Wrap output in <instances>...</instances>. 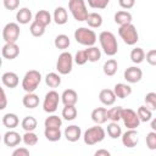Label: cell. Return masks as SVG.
Here are the masks:
<instances>
[{"label": "cell", "instance_id": "cell-33", "mask_svg": "<svg viewBox=\"0 0 156 156\" xmlns=\"http://www.w3.org/2000/svg\"><path fill=\"white\" fill-rule=\"evenodd\" d=\"M44 135L49 141H58L61 139V130L60 128H45L44 129Z\"/></svg>", "mask_w": 156, "mask_h": 156}, {"label": "cell", "instance_id": "cell-1", "mask_svg": "<svg viewBox=\"0 0 156 156\" xmlns=\"http://www.w3.org/2000/svg\"><path fill=\"white\" fill-rule=\"evenodd\" d=\"M99 41L101 45V49L107 56H115L118 51V44L115 34L108 30H104L99 34Z\"/></svg>", "mask_w": 156, "mask_h": 156}, {"label": "cell", "instance_id": "cell-16", "mask_svg": "<svg viewBox=\"0 0 156 156\" xmlns=\"http://www.w3.org/2000/svg\"><path fill=\"white\" fill-rule=\"evenodd\" d=\"M80 136H82V129H80V127H78L76 124L68 126L65 129V138L71 143L78 141L80 139Z\"/></svg>", "mask_w": 156, "mask_h": 156}, {"label": "cell", "instance_id": "cell-32", "mask_svg": "<svg viewBox=\"0 0 156 156\" xmlns=\"http://www.w3.org/2000/svg\"><path fill=\"white\" fill-rule=\"evenodd\" d=\"M45 83L49 88H57L61 85V77L60 73H55V72H50L46 74L45 77Z\"/></svg>", "mask_w": 156, "mask_h": 156}, {"label": "cell", "instance_id": "cell-2", "mask_svg": "<svg viewBox=\"0 0 156 156\" xmlns=\"http://www.w3.org/2000/svg\"><path fill=\"white\" fill-rule=\"evenodd\" d=\"M105 135H106L105 129L102 127H100V124H96V126H93V127L88 128L84 132L83 140H84V143L87 145L91 146V145H95V144L101 143L105 139Z\"/></svg>", "mask_w": 156, "mask_h": 156}, {"label": "cell", "instance_id": "cell-23", "mask_svg": "<svg viewBox=\"0 0 156 156\" xmlns=\"http://www.w3.org/2000/svg\"><path fill=\"white\" fill-rule=\"evenodd\" d=\"M32 11L28 7H22L16 13V20L20 24H27L32 21Z\"/></svg>", "mask_w": 156, "mask_h": 156}, {"label": "cell", "instance_id": "cell-40", "mask_svg": "<svg viewBox=\"0 0 156 156\" xmlns=\"http://www.w3.org/2000/svg\"><path fill=\"white\" fill-rule=\"evenodd\" d=\"M45 28H46L45 26L40 24L37 21H33L32 24H30V27H29V32H30V34L33 37H41L45 33Z\"/></svg>", "mask_w": 156, "mask_h": 156}, {"label": "cell", "instance_id": "cell-49", "mask_svg": "<svg viewBox=\"0 0 156 156\" xmlns=\"http://www.w3.org/2000/svg\"><path fill=\"white\" fill-rule=\"evenodd\" d=\"M30 152L27 147H18L12 152V156H29Z\"/></svg>", "mask_w": 156, "mask_h": 156}, {"label": "cell", "instance_id": "cell-50", "mask_svg": "<svg viewBox=\"0 0 156 156\" xmlns=\"http://www.w3.org/2000/svg\"><path fill=\"white\" fill-rule=\"evenodd\" d=\"M6 102H7V100H6L5 90H4V89H1V105H0V110H4V108L6 107Z\"/></svg>", "mask_w": 156, "mask_h": 156}, {"label": "cell", "instance_id": "cell-48", "mask_svg": "<svg viewBox=\"0 0 156 156\" xmlns=\"http://www.w3.org/2000/svg\"><path fill=\"white\" fill-rule=\"evenodd\" d=\"M118 4L122 9L124 10H129L135 5V0H118Z\"/></svg>", "mask_w": 156, "mask_h": 156}, {"label": "cell", "instance_id": "cell-39", "mask_svg": "<svg viewBox=\"0 0 156 156\" xmlns=\"http://www.w3.org/2000/svg\"><path fill=\"white\" fill-rule=\"evenodd\" d=\"M44 126H45V128H61V126H62V119H61L58 116L51 115V116H49V117L45 118Z\"/></svg>", "mask_w": 156, "mask_h": 156}, {"label": "cell", "instance_id": "cell-12", "mask_svg": "<svg viewBox=\"0 0 156 156\" xmlns=\"http://www.w3.org/2000/svg\"><path fill=\"white\" fill-rule=\"evenodd\" d=\"M124 79L128 83H138L140 82V79L143 78V71L141 68L136 67V66H130L124 71Z\"/></svg>", "mask_w": 156, "mask_h": 156}, {"label": "cell", "instance_id": "cell-18", "mask_svg": "<svg viewBox=\"0 0 156 156\" xmlns=\"http://www.w3.org/2000/svg\"><path fill=\"white\" fill-rule=\"evenodd\" d=\"M1 82L6 88L13 89V88H16L18 85L20 79H18V76L15 72H5L1 76Z\"/></svg>", "mask_w": 156, "mask_h": 156}, {"label": "cell", "instance_id": "cell-22", "mask_svg": "<svg viewBox=\"0 0 156 156\" xmlns=\"http://www.w3.org/2000/svg\"><path fill=\"white\" fill-rule=\"evenodd\" d=\"M113 91L118 99H126L132 94V88L128 84L124 83H117L113 87Z\"/></svg>", "mask_w": 156, "mask_h": 156}, {"label": "cell", "instance_id": "cell-13", "mask_svg": "<svg viewBox=\"0 0 156 156\" xmlns=\"http://www.w3.org/2000/svg\"><path fill=\"white\" fill-rule=\"evenodd\" d=\"M1 55L6 60H13L20 55V48L16 43H5L1 49Z\"/></svg>", "mask_w": 156, "mask_h": 156}, {"label": "cell", "instance_id": "cell-35", "mask_svg": "<svg viewBox=\"0 0 156 156\" xmlns=\"http://www.w3.org/2000/svg\"><path fill=\"white\" fill-rule=\"evenodd\" d=\"M77 115H78V112H77L76 105H66L62 108V117L66 121H73V119H76Z\"/></svg>", "mask_w": 156, "mask_h": 156}, {"label": "cell", "instance_id": "cell-3", "mask_svg": "<svg viewBox=\"0 0 156 156\" xmlns=\"http://www.w3.org/2000/svg\"><path fill=\"white\" fill-rule=\"evenodd\" d=\"M41 82V74L37 69L28 71L22 79V88L26 93H34Z\"/></svg>", "mask_w": 156, "mask_h": 156}, {"label": "cell", "instance_id": "cell-45", "mask_svg": "<svg viewBox=\"0 0 156 156\" xmlns=\"http://www.w3.org/2000/svg\"><path fill=\"white\" fill-rule=\"evenodd\" d=\"M74 62H76L77 65H79V66H82V65H84V63L88 62V57H87L85 50H78V51L76 52Z\"/></svg>", "mask_w": 156, "mask_h": 156}, {"label": "cell", "instance_id": "cell-34", "mask_svg": "<svg viewBox=\"0 0 156 156\" xmlns=\"http://www.w3.org/2000/svg\"><path fill=\"white\" fill-rule=\"evenodd\" d=\"M85 52H87V57H88V61L89 62H96L101 58V51L100 49H98L96 46H88L85 49Z\"/></svg>", "mask_w": 156, "mask_h": 156}, {"label": "cell", "instance_id": "cell-15", "mask_svg": "<svg viewBox=\"0 0 156 156\" xmlns=\"http://www.w3.org/2000/svg\"><path fill=\"white\" fill-rule=\"evenodd\" d=\"M116 99H117V96H116L115 91L111 90V89H102V90L99 93V100H100L101 104L105 105V106H111V105H113V104L116 102Z\"/></svg>", "mask_w": 156, "mask_h": 156}, {"label": "cell", "instance_id": "cell-42", "mask_svg": "<svg viewBox=\"0 0 156 156\" xmlns=\"http://www.w3.org/2000/svg\"><path fill=\"white\" fill-rule=\"evenodd\" d=\"M144 101H145V105L152 111H156V93H154V91H150V93H147L146 95H145V99H144Z\"/></svg>", "mask_w": 156, "mask_h": 156}, {"label": "cell", "instance_id": "cell-31", "mask_svg": "<svg viewBox=\"0 0 156 156\" xmlns=\"http://www.w3.org/2000/svg\"><path fill=\"white\" fill-rule=\"evenodd\" d=\"M54 44H55L56 49L66 50V49H68V46L71 45V40H69L68 35H66V34H58V35L55 38Z\"/></svg>", "mask_w": 156, "mask_h": 156}, {"label": "cell", "instance_id": "cell-51", "mask_svg": "<svg viewBox=\"0 0 156 156\" xmlns=\"http://www.w3.org/2000/svg\"><path fill=\"white\" fill-rule=\"evenodd\" d=\"M110 151L105 150V149H100L98 151H95V156H110Z\"/></svg>", "mask_w": 156, "mask_h": 156}, {"label": "cell", "instance_id": "cell-14", "mask_svg": "<svg viewBox=\"0 0 156 156\" xmlns=\"http://www.w3.org/2000/svg\"><path fill=\"white\" fill-rule=\"evenodd\" d=\"M4 144L9 147H13L17 146L21 141H23V138L20 135V133L15 132V130H9L4 134Z\"/></svg>", "mask_w": 156, "mask_h": 156}, {"label": "cell", "instance_id": "cell-36", "mask_svg": "<svg viewBox=\"0 0 156 156\" xmlns=\"http://www.w3.org/2000/svg\"><path fill=\"white\" fill-rule=\"evenodd\" d=\"M145 51L141 49V48H134L132 51H130V60L133 63H141L144 60H145Z\"/></svg>", "mask_w": 156, "mask_h": 156}, {"label": "cell", "instance_id": "cell-28", "mask_svg": "<svg viewBox=\"0 0 156 156\" xmlns=\"http://www.w3.org/2000/svg\"><path fill=\"white\" fill-rule=\"evenodd\" d=\"M85 22L88 23V26L90 28H99L102 24V16L100 13H98V12H90L88 15Z\"/></svg>", "mask_w": 156, "mask_h": 156}, {"label": "cell", "instance_id": "cell-8", "mask_svg": "<svg viewBox=\"0 0 156 156\" xmlns=\"http://www.w3.org/2000/svg\"><path fill=\"white\" fill-rule=\"evenodd\" d=\"M60 100H61V96L58 95L57 91H55V90L48 91L45 94V98L43 101V110L48 113H54L58 107Z\"/></svg>", "mask_w": 156, "mask_h": 156}, {"label": "cell", "instance_id": "cell-30", "mask_svg": "<svg viewBox=\"0 0 156 156\" xmlns=\"http://www.w3.org/2000/svg\"><path fill=\"white\" fill-rule=\"evenodd\" d=\"M106 132H107V135L112 139H117L122 136V128L119 127L118 122H111L110 124H107Z\"/></svg>", "mask_w": 156, "mask_h": 156}, {"label": "cell", "instance_id": "cell-29", "mask_svg": "<svg viewBox=\"0 0 156 156\" xmlns=\"http://www.w3.org/2000/svg\"><path fill=\"white\" fill-rule=\"evenodd\" d=\"M37 126H38V121L33 116H26L21 122V127L23 128L24 132H33L37 128Z\"/></svg>", "mask_w": 156, "mask_h": 156}, {"label": "cell", "instance_id": "cell-10", "mask_svg": "<svg viewBox=\"0 0 156 156\" xmlns=\"http://www.w3.org/2000/svg\"><path fill=\"white\" fill-rule=\"evenodd\" d=\"M122 121L127 129H136L140 124V118L138 113L132 108H123L122 110Z\"/></svg>", "mask_w": 156, "mask_h": 156}, {"label": "cell", "instance_id": "cell-38", "mask_svg": "<svg viewBox=\"0 0 156 156\" xmlns=\"http://www.w3.org/2000/svg\"><path fill=\"white\" fill-rule=\"evenodd\" d=\"M136 113H138L141 122H149L152 118V111L146 105L145 106H139L138 110H136Z\"/></svg>", "mask_w": 156, "mask_h": 156}, {"label": "cell", "instance_id": "cell-37", "mask_svg": "<svg viewBox=\"0 0 156 156\" xmlns=\"http://www.w3.org/2000/svg\"><path fill=\"white\" fill-rule=\"evenodd\" d=\"M122 110L123 107L121 106H115L107 110V117L111 122H118L119 119H122Z\"/></svg>", "mask_w": 156, "mask_h": 156}, {"label": "cell", "instance_id": "cell-41", "mask_svg": "<svg viewBox=\"0 0 156 156\" xmlns=\"http://www.w3.org/2000/svg\"><path fill=\"white\" fill-rule=\"evenodd\" d=\"M22 138H23V143L27 146H34L38 143V135L34 133V130L33 132H26L22 135Z\"/></svg>", "mask_w": 156, "mask_h": 156}, {"label": "cell", "instance_id": "cell-46", "mask_svg": "<svg viewBox=\"0 0 156 156\" xmlns=\"http://www.w3.org/2000/svg\"><path fill=\"white\" fill-rule=\"evenodd\" d=\"M2 2H4V7L10 11L17 10L20 6V0H2Z\"/></svg>", "mask_w": 156, "mask_h": 156}, {"label": "cell", "instance_id": "cell-27", "mask_svg": "<svg viewBox=\"0 0 156 156\" xmlns=\"http://www.w3.org/2000/svg\"><path fill=\"white\" fill-rule=\"evenodd\" d=\"M117 69H118V63H117V61H116L115 58L107 60V61L104 63V67H102V71H104V73H105L107 77L115 76L116 72H117Z\"/></svg>", "mask_w": 156, "mask_h": 156}, {"label": "cell", "instance_id": "cell-20", "mask_svg": "<svg viewBox=\"0 0 156 156\" xmlns=\"http://www.w3.org/2000/svg\"><path fill=\"white\" fill-rule=\"evenodd\" d=\"M61 101L62 104L66 105H76L78 101V94L76 90L73 89H66L62 94H61Z\"/></svg>", "mask_w": 156, "mask_h": 156}, {"label": "cell", "instance_id": "cell-17", "mask_svg": "<svg viewBox=\"0 0 156 156\" xmlns=\"http://www.w3.org/2000/svg\"><path fill=\"white\" fill-rule=\"evenodd\" d=\"M91 119L93 122H95L96 124H104L107 122L108 117H107V108L105 107H96L91 111Z\"/></svg>", "mask_w": 156, "mask_h": 156}, {"label": "cell", "instance_id": "cell-47", "mask_svg": "<svg viewBox=\"0 0 156 156\" xmlns=\"http://www.w3.org/2000/svg\"><path fill=\"white\" fill-rule=\"evenodd\" d=\"M145 58H146V62L151 66H156V49H152V50H149L145 55Z\"/></svg>", "mask_w": 156, "mask_h": 156}, {"label": "cell", "instance_id": "cell-9", "mask_svg": "<svg viewBox=\"0 0 156 156\" xmlns=\"http://www.w3.org/2000/svg\"><path fill=\"white\" fill-rule=\"evenodd\" d=\"M20 34L21 29L18 23L10 22L2 28V39L5 40V43H16L20 38Z\"/></svg>", "mask_w": 156, "mask_h": 156}, {"label": "cell", "instance_id": "cell-11", "mask_svg": "<svg viewBox=\"0 0 156 156\" xmlns=\"http://www.w3.org/2000/svg\"><path fill=\"white\" fill-rule=\"evenodd\" d=\"M122 144L126 147H134L139 143V136L136 129H128L127 132L122 133Z\"/></svg>", "mask_w": 156, "mask_h": 156}, {"label": "cell", "instance_id": "cell-19", "mask_svg": "<svg viewBox=\"0 0 156 156\" xmlns=\"http://www.w3.org/2000/svg\"><path fill=\"white\" fill-rule=\"evenodd\" d=\"M52 20L55 21L56 24L58 26H62V24H66L67 21H68V13H67V10L62 6H58L55 9L54 11V15H52Z\"/></svg>", "mask_w": 156, "mask_h": 156}, {"label": "cell", "instance_id": "cell-5", "mask_svg": "<svg viewBox=\"0 0 156 156\" xmlns=\"http://www.w3.org/2000/svg\"><path fill=\"white\" fill-rule=\"evenodd\" d=\"M68 10L71 11L73 18L78 22L87 21V17L89 15L85 0H69L68 1Z\"/></svg>", "mask_w": 156, "mask_h": 156}, {"label": "cell", "instance_id": "cell-44", "mask_svg": "<svg viewBox=\"0 0 156 156\" xmlns=\"http://www.w3.org/2000/svg\"><path fill=\"white\" fill-rule=\"evenodd\" d=\"M145 140H146V146L150 150H156V132L155 130H151L150 133H147Z\"/></svg>", "mask_w": 156, "mask_h": 156}, {"label": "cell", "instance_id": "cell-52", "mask_svg": "<svg viewBox=\"0 0 156 156\" xmlns=\"http://www.w3.org/2000/svg\"><path fill=\"white\" fill-rule=\"evenodd\" d=\"M151 129L156 132V117L154 119H151Z\"/></svg>", "mask_w": 156, "mask_h": 156}, {"label": "cell", "instance_id": "cell-25", "mask_svg": "<svg viewBox=\"0 0 156 156\" xmlns=\"http://www.w3.org/2000/svg\"><path fill=\"white\" fill-rule=\"evenodd\" d=\"M2 124L9 128V129H13L16 128L18 124H20V119H18V116L15 115V113H6L2 116Z\"/></svg>", "mask_w": 156, "mask_h": 156}, {"label": "cell", "instance_id": "cell-7", "mask_svg": "<svg viewBox=\"0 0 156 156\" xmlns=\"http://www.w3.org/2000/svg\"><path fill=\"white\" fill-rule=\"evenodd\" d=\"M73 56L68 51H63L60 54L57 61H56V69L60 74H68L71 73L73 68Z\"/></svg>", "mask_w": 156, "mask_h": 156}, {"label": "cell", "instance_id": "cell-21", "mask_svg": "<svg viewBox=\"0 0 156 156\" xmlns=\"http://www.w3.org/2000/svg\"><path fill=\"white\" fill-rule=\"evenodd\" d=\"M132 13L126 11V10H121V11H117L115 13V23L118 24V26H124V24H128V23H132Z\"/></svg>", "mask_w": 156, "mask_h": 156}, {"label": "cell", "instance_id": "cell-26", "mask_svg": "<svg viewBox=\"0 0 156 156\" xmlns=\"http://www.w3.org/2000/svg\"><path fill=\"white\" fill-rule=\"evenodd\" d=\"M34 21H37L40 24H43V26L46 27V26H49L51 23L52 18H51V15H50L49 11H46V10H39L35 13V16H34Z\"/></svg>", "mask_w": 156, "mask_h": 156}, {"label": "cell", "instance_id": "cell-6", "mask_svg": "<svg viewBox=\"0 0 156 156\" xmlns=\"http://www.w3.org/2000/svg\"><path fill=\"white\" fill-rule=\"evenodd\" d=\"M118 35L121 37V39L127 45H134L139 40L138 30L132 23H128V24H124V26H119Z\"/></svg>", "mask_w": 156, "mask_h": 156}, {"label": "cell", "instance_id": "cell-24", "mask_svg": "<svg viewBox=\"0 0 156 156\" xmlns=\"http://www.w3.org/2000/svg\"><path fill=\"white\" fill-rule=\"evenodd\" d=\"M22 104L27 108H35L39 105V96L34 93H26L22 99Z\"/></svg>", "mask_w": 156, "mask_h": 156}, {"label": "cell", "instance_id": "cell-43", "mask_svg": "<svg viewBox=\"0 0 156 156\" xmlns=\"http://www.w3.org/2000/svg\"><path fill=\"white\" fill-rule=\"evenodd\" d=\"M88 5L91 9H98V10H104L107 7L110 0H87Z\"/></svg>", "mask_w": 156, "mask_h": 156}, {"label": "cell", "instance_id": "cell-4", "mask_svg": "<svg viewBox=\"0 0 156 156\" xmlns=\"http://www.w3.org/2000/svg\"><path fill=\"white\" fill-rule=\"evenodd\" d=\"M74 39L80 45L93 46L96 43L98 37H96V33L93 29H89V28H85V27H80V28H77L74 30Z\"/></svg>", "mask_w": 156, "mask_h": 156}]
</instances>
